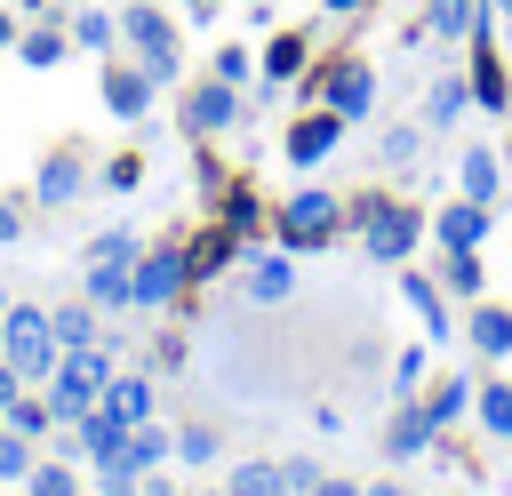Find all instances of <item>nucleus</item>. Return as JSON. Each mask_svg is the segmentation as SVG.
Wrapping results in <instances>:
<instances>
[{"label": "nucleus", "instance_id": "obj_1", "mask_svg": "<svg viewBox=\"0 0 512 496\" xmlns=\"http://www.w3.org/2000/svg\"><path fill=\"white\" fill-rule=\"evenodd\" d=\"M344 224L360 232V256L384 264V272H400V264L432 240V216H424L416 200H400V192H360V200H344Z\"/></svg>", "mask_w": 512, "mask_h": 496}, {"label": "nucleus", "instance_id": "obj_2", "mask_svg": "<svg viewBox=\"0 0 512 496\" xmlns=\"http://www.w3.org/2000/svg\"><path fill=\"white\" fill-rule=\"evenodd\" d=\"M296 96L304 104H328V112H344L352 128L376 112V64L360 56V48H336V56H312L304 64V80H296Z\"/></svg>", "mask_w": 512, "mask_h": 496}, {"label": "nucleus", "instance_id": "obj_3", "mask_svg": "<svg viewBox=\"0 0 512 496\" xmlns=\"http://www.w3.org/2000/svg\"><path fill=\"white\" fill-rule=\"evenodd\" d=\"M120 56H136L160 88H176L184 80V32H176V16L160 0H128L120 8Z\"/></svg>", "mask_w": 512, "mask_h": 496}, {"label": "nucleus", "instance_id": "obj_4", "mask_svg": "<svg viewBox=\"0 0 512 496\" xmlns=\"http://www.w3.org/2000/svg\"><path fill=\"white\" fill-rule=\"evenodd\" d=\"M336 240H344V200H336V192L296 184V192L272 208V248H288V256H320V248H336Z\"/></svg>", "mask_w": 512, "mask_h": 496}, {"label": "nucleus", "instance_id": "obj_5", "mask_svg": "<svg viewBox=\"0 0 512 496\" xmlns=\"http://www.w3.org/2000/svg\"><path fill=\"white\" fill-rule=\"evenodd\" d=\"M0 360H8L24 384H48V376H56L64 344H56L48 304H8V312H0Z\"/></svg>", "mask_w": 512, "mask_h": 496}, {"label": "nucleus", "instance_id": "obj_6", "mask_svg": "<svg viewBox=\"0 0 512 496\" xmlns=\"http://www.w3.org/2000/svg\"><path fill=\"white\" fill-rule=\"evenodd\" d=\"M248 120V88H232V80H216V72H200L184 96H176V128L192 136V144H216V136H232Z\"/></svg>", "mask_w": 512, "mask_h": 496}, {"label": "nucleus", "instance_id": "obj_7", "mask_svg": "<svg viewBox=\"0 0 512 496\" xmlns=\"http://www.w3.org/2000/svg\"><path fill=\"white\" fill-rule=\"evenodd\" d=\"M192 296V264H184V240H144L136 272H128V312H168Z\"/></svg>", "mask_w": 512, "mask_h": 496}, {"label": "nucleus", "instance_id": "obj_8", "mask_svg": "<svg viewBox=\"0 0 512 496\" xmlns=\"http://www.w3.org/2000/svg\"><path fill=\"white\" fill-rule=\"evenodd\" d=\"M104 384H112V352H104V344H88V352H64V360H56V376H48L40 392H48L56 424H80V416L104 400Z\"/></svg>", "mask_w": 512, "mask_h": 496}, {"label": "nucleus", "instance_id": "obj_9", "mask_svg": "<svg viewBox=\"0 0 512 496\" xmlns=\"http://www.w3.org/2000/svg\"><path fill=\"white\" fill-rule=\"evenodd\" d=\"M88 184H96V160H88V144H72V136H64V144H48V152H40V168H32V184H24V200H32V208H72Z\"/></svg>", "mask_w": 512, "mask_h": 496}, {"label": "nucleus", "instance_id": "obj_10", "mask_svg": "<svg viewBox=\"0 0 512 496\" xmlns=\"http://www.w3.org/2000/svg\"><path fill=\"white\" fill-rule=\"evenodd\" d=\"M96 96H104V112H112V120H128V128H136V120H152L160 80H152L136 56H104V64H96Z\"/></svg>", "mask_w": 512, "mask_h": 496}, {"label": "nucleus", "instance_id": "obj_11", "mask_svg": "<svg viewBox=\"0 0 512 496\" xmlns=\"http://www.w3.org/2000/svg\"><path fill=\"white\" fill-rule=\"evenodd\" d=\"M464 48H472V64H464L472 104H480V112H496V120H512V72H504V56H496V16H480V32H472Z\"/></svg>", "mask_w": 512, "mask_h": 496}, {"label": "nucleus", "instance_id": "obj_12", "mask_svg": "<svg viewBox=\"0 0 512 496\" xmlns=\"http://www.w3.org/2000/svg\"><path fill=\"white\" fill-rule=\"evenodd\" d=\"M344 136H352V120H344V112H328V104H304V112L288 120L280 152H288V168H320V160H328Z\"/></svg>", "mask_w": 512, "mask_h": 496}, {"label": "nucleus", "instance_id": "obj_13", "mask_svg": "<svg viewBox=\"0 0 512 496\" xmlns=\"http://www.w3.org/2000/svg\"><path fill=\"white\" fill-rule=\"evenodd\" d=\"M448 432L424 416V400H392V416H384V432H376V448H384V464H416V456H432Z\"/></svg>", "mask_w": 512, "mask_h": 496}, {"label": "nucleus", "instance_id": "obj_14", "mask_svg": "<svg viewBox=\"0 0 512 496\" xmlns=\"http://www.w3.org/2000/svg\"><path fill=\"white\" fill-rule=\"evenodd\" d=\"M304 64H312V32H304V24H288V32H272V40L256 48V88H264V96H280V88H296V80H304Z\"/></svg>", "mask_w": 512, "mask_h": 496}, {"label": "nucleus", "instance_id": "obj_15", "mask_svg": "<svg viewBox=\"0 0 512 496\" xmlns=\"http://www.w3.org/2000/svg\"><path fill=\"white\" fill-rule=\"evenodd\" d=\"M240 288H248V304L280 312V304L296 296V256H288V248H248V256H240Z\"/></svg>", "mask_w": 512, "mask_h": 496}, {"label": "nucleus", "instance_id": "obj_16", "mask_svg": "<svg viewBox=\"0 0 512 496\" xmlns=\"http://www.w3.org/2000/svg\"><path fill=\"white\" fill-rule=\"evenodd\" d=\"M208 200H216V224H232L248 248H256V240H272V208L256 200V184H248V176H224V192H208Z\"/></svg>", "mask_w": 512, "mask_h": 496}, {"label": "nucleus", "instance_id": "obj_17", "mask_svg": "<svg viewBox=\"0 0 512 496\" xmlns=\"http://www.w3.org/2000/svg\"><path fill=\"white\" fill-rule=\"evenodd\" d=\"M64 448L96 472V464H120V448H128V424L120 416H104V408H88L80 424H64Z\"/></svg>", "mask_w": 512, "mask_h": 496}, {"label": "nucleus", "instance_id": "obj_18", "mask_svg": "<svg viewBox=\"0 0 512 496\" xmlns=\"http://www.w3.org/2000/svg\"><path fill=\"white\" fill-rule=\"evenodd\" d=\"M400 296H408V312L424 320V344H448V336H456V320H448V288H440L432 272L400 264Z\"/></svg>", "mask_w": 512, "mask_h": 496}, {"label": "nucleus", "instance_id": "obj_19", "mask_svg": "<svg viewBox=\"0 0 512 496\" xmlns=\"http://www.w3.org/2000/svg\"><path fill=\"white\" fill-rule=\"evenodd\" d=\"M464 344H472V360H512V304L472 296V312H464Z\"/></svg>", "mask_w": 512, "mask_h": 496}, {"label": "nucleus", "instance_id": "obj_20", "mask_svg": "<svg viewBox=\"0 0 512 496\" xmlns=\"http://www.w3.org/2000/svg\"><path fill=\"white\" fill-rule=\"evenodd\" d=\"M64 56H72L64 16H24V32H16V64H24V72H56Z\"/></svg>", "mask_w": 512, "mask_h": 496}, {"label": "nucleus", "instance_id": "obj_21", "mask_svg": "<svg viewBox=\"0 0 512 496\" xmlns=\"http://www.w3.org/2000/svg\"><path fill=\"white\" fill-rule=\"evenodd\" d=\"M240 256H248V240H240L232 224H216V216L200 224V240H184V264H192V288H200V280H216V272H224V264H240Z\"/></svg>", "mask_w": 512, "mask_h": 496}, {"label": "nucleus", "instance_id": "obj_22", "mask_svg": "<svg viewBox=\"0 0 512 496\" xmlns=\"http://www.w3.org/2000/svg\"><path fill=\"white\" fill-rule=\"evenodd\" d=\"M104 416H120L128 432L136 424H152V408H160V392H152V368L136 376V368H112V384H104V400H96Z\"/></svg>", "mask_w": 512, "mask_h": 496}, {"label": "nucleus", "instance_id": "obj_23", "mask_svg": "<svg viewBox=\"0 0 512 496\" xmlns=\"http://www.w3.org/2000/svg\"><path fill=\"white\" fill-rule=\"evenodd\" d=\"M64 32H72V48H80V56H96V64H104V56H120V8L80 0V8L64 16Z\"/></svg>", "mask_w": 512, "mask_h": 496}, {"label": "nucleus", "instance_id": "obj_24", "mask_svg": "<svg viewBox=\"0 0 512 496\" xmlns=\"http://www.w3.org/2000/svg\"><path fill=\"white\" fill-rule=\"evenodd\" d=\"M432 240H440V248H480V240H488V208L464 200V192L440 200V208H432Z\"/></svg>", "mask_w": 512, "mask_h": 496}, {"label": "nucleus", "instance_id": "obj_25", "mask_svg": "<svg viewBox=\"0 0 512 496\" xmlns=\"http://www.w3.org/2000/svg\"><path fill=\"white\" fill-rule=\"evenodd\" d=\"M472 392H480V384H472L464 368H440V376H432V384H424L416 400H424V416H432V424L448 432V424H464V416H472Z\"/></svg>", "mask_w": 512, "mask_h": 496}, {"label": "nucleus", "instance_id": "obj_26", "mask_svg": "<svg viewBox=\"0 0 512 496\" xmlns=\"http://www.w3.org/2000/svg\"><path fill=\"white\" fill-rule=\"evenodd\" d=\"M456 192L480 200V208H496V192H504V160H496L488 144H472V152L456 160Z\"/></svg>", "mask_w": 512, "mask_h": 496}, {"label": "nucleus", "instance_id": "obj_27", "mask_svg": "<svg viewBox=\"0 0 512 496\" xmlns=\"http://www.w3.org/2000/svg\"><path fill=\"white\" fill-rule=\"evenodd\" d=\"M168 456H176V424H160V416H152V424H136V432H128V448H120V464H128V472H144V480H152Z\"/></svg>", "mask_w": 512, "mask_h": 496}, {"label": "nucleus", "instance_id": "obj_28", "mask_svg": "<svg viewBox=\"0 0 512 496\" xmlns=\"http://www.w3.org/2000/svg\"><path fill=\"white\" fill-rule=\"evenodd\" d=\"M472 112V80L464 72H440L432 88H424V128H456Z\"/></svg>", "mask_w": 512, "mask_h": 496}, {"label": "nucleus", "instance_id": "obj_29", "mask_svg": "<svg viewBox=\"0 0 512 496\" xmlns=\"http://www.w3.org/2000/svg\"><path fill=\"white\" fill-rule=\"evenodd\" d=\"M472 424H480L488 440H512V376H480V392H472Z\"/></svg>", "mask_w": 512, "mask_h": 496}, {"label": "nucleus", "instance_id": "obj_30", "mask_svg": "<svg viewBox=\"0 0 512 496\" xmlns=\"http://www.w3.org/2000/svg\"><path fill=\"white\" fill-rule=\"evenodd\" d=\"M480 0H424V40H472L480 32Z\"/></svg>", "mask_w": 512, "mask_h": 496}, {"label": "nucleus", "instance_id": "obj_31", "mask_svg": "<svg viewBox=\"0 0 512 496\" xmlns=\"http://www.w3.org/2000/svg\"><path fill=\"white\" fill-rule=\"evenodd\" d=\"M224 488L232 496H288V472H280V456H240L224 472Z\"/></svg>", "mask_w": 512, "mask_h": 496}, {"label": "nucleus", "instance_id": "obj_32", "mask_svg": "<svg viewBox=\"0 0 512 496\" xmlns=\"http://www.w3.org/2000/svg\"><path fill=\"white\" fill-rule=\"evenodd\" d=\"M24 496H88V480H80V464H72V456H40V464H32V480H24Z\"/></svg>", "mask_w": 512, "mask_h": 496}, {"label": "nucleus", "instance_id": "obj_33", "mask_svg": "<svg viewBox=\"0 0 512 496\" xmlns=\"http://www.w3.org/2000/svg\"><path fill=\"white\" fill-rule=\"evenodd\" d=\"M144 168H152V160H144V152H136V144H120V152H104V160H96V184H104V192H120V200H128V192H136V184H144Z\"/></svg>", "mask_w": 512, "mask_h": 496}, {"label": "nucleus", "instance_id": "obj_34", "mask_svg": "<svg viewBox=\"0 0 512 496\" xmlns=\"http://www.w3.org/2000/svg\"><path fill=\"white\" fill-rule=\"evenodd\" d=\"M440 288H448V296H480V288H488L480 248H440Z\"/></svg>", "mask_w": 512, "mask_h": 496}, {"label": "nucleus", "instance_id": "obj_35", "mask_svg": "<svg viewBox=\"0 0 512 496\" xmlns=\"http://www.w3.org/2000/svg\"><path fill=\"white\" fill-rule=\"evenodd\" d=\"M432 384V344H400L392 352V400H416Z\"/></svg>", "mask_w": 512, "mask_h": 496}, {"label": "nucleus", "instance_id": "obj_36", "mask_svg": "<svg viewBox=\"0 0 512 496\" xmlns=\"http://www.w3.org/2000/svg\"><path fill=\"white\" fill-rule=\"evenodd\" d=\"M216 456H224V424H200V416H192V424H176V464H192V472H200V464H216Z\"/></svg>", "mask_w": 512, "mask_h": 496}, {"label": "nucleus", "instance_id": "obj_37", "mask_svg": "<svg viewBox=\"0 0 512 496\" xmlns=\"http://www.w3.org/2000/svg\"><path fill=\"white\" fill-rule=\"evenodd\" d=\"M128 272L136 264H88V304L96 312H128Z\"/></svg>", "mask_w": 512, "mask_h": 496}, {"label": "nucleus", "instance_id": "obj_38", "mask_svg": "<svg viewBox=\"0 0 512 496\" xmlns=\"http://www.w3.org/2000/svg\"><path fill=\"white\" fill-rule=\"evenodd\" d=\"M48 320H56V344H64V352H88V344H96V304H88V296H80V304H56Z\"/></svg>", "mask_w": 512, "mask_h": 496}, {"label": "nucleus", "instance_id": "obj_39", "mask_svg": "<svg viewBox=\"0 0 512 496\" xmlns=\"http://www.w3.org/2000/svg\"><path fill=\"white\" fill-rule=\"evenodd\" d=\"M32 448H40V440H24L16 424H0V480H8V488H24V480H32V464H40Z\"/></svg>", "mask_w": 512, "mask_h": 496}, {"label": "nucleus", "instance_id": "obj_40", "mask_svg": "<svg viewBox=\"0 0 512 496\" xmlns=\"http://www.w3.org/2000/svg\"><path fill=\"white\" fill-rule=\"evenodd\" d=\"M416 152H424V120H392V128H384V144H376V160H384V168H408Z\"/></svg>", "mask_w": 512, "mask_h": 496}, {"label": "nucleus", "instance_id": "obj_41", "mask_svg": "<svg viewBox=\"0 0 512 496\" xmlns=\"http://www.w3.org/2000/svg\"><path fill=\"white\" fill-rule=\"evenodd\" d=\"M144 256V240L128 232V224H104L96 240H88V264H136Z\"/></svg>", "mask_w": 512, "mask_h": 496}, {"label": "nucleus", "instance_id": "obj_42", "mask_svg": "<svg viewBox=\"0 0 512 496\" xmlns=\"http://www.w3.org/2000/svg\"><path fill=\"white\" fill-rule=\"evenodd\" d=\"M208 72H216V80H232V88H248V80H256V48H240V40H224V48L208 56Z\"/></svg>", "mask_w": 512, "mask_h": 496}, {"label": "nucleus", "instance_id": "obj_43", "mask_svg": "<svg viewBox=\"0 0 512 496\" xmlns=\"http://www.w3.org/2000/svg\"><path fill=\"white\" fill-rule=\"evenodd\" d=\"M144 360H152V376H176V368H184V328H160Z\"/></svg>", "mask_w": 512, "mask_h": 496}, {"label": "nucleus", "instance_id": "obj_44", "mask_svg": "<svg viewBox=\"0 0 512 496\" xmlns=\"http://www.w3.org/2000/svg\"><path fill=\"white\" fill-rule=\"evenodd\" d=\"M280 472H288V496H312L328 472H320V456H280Z\"/></svg>", "mask_w": 512, "mask_h": 496}, {"label": "nucleus", "instance_id": "obj_45", "mask_svg": "<svg viewBox=\"0 0 512 496\" xmlns=\"http://www.w3.org/2000/svg\"><path fill=\"white\" fill-rule=\"evenodd\" d=\"M24 208H32V200H0V248L24 240Z\"/></svg>", "mask_w": 512, "mask_h": 496}, {"label": "nucleus", "instance_id": "obj_46", "mask_svg": "<svg viewBox=\"0 0 512 496\" xmlns=\"http://www.w3.org/2000/svg\"><path fill=\"white\" fill-rule=\"evenodd\" d=\"M312 432H320V440H336V432H352V424H344V408H336V400H320V408H312Z\"/></svg>", "mask_w": 512, "mask_h": 496}, {"label": "nucleus", "instance_id": "obj_47", "mask_svg": "<svg viewBox=\"0 0 512 496\" xmlns=\"http://www.w3.org/2000/svg\"><path fill=\"white\" fill-rule=\"evenodd\" d=\"M16 32H24V16H16V8H0V56H16Z\"/></svg>", "mask_w": 512, "mask_h": 496}, {"label": "nucleus", "instance_id": "obj_48", "mask_svg": "<svg viewBox=\"0 0 512 496\" xmlns=\"http://www.w3.org/2000/svg\"><path fill=\"white\" fill-rule=\"evenodd\" d=\"M312 496H368V488H360V480H336V472H328V480H320Z\"/></svg>", "mask_w": 512, "mask_h": 496}, {"label": "nucleus", "instance_id": "obj_49", "mask_svg": "<svg viewBox=\"0 0 512 496\" xmlns=\"http://www.w3.org/2000/svg\"><path fill=\"white\" fill-rule=\"evenodd\" d=\"M16 392H24V376H16V368H8V360H0V408H8V400H16Z\"/></svg>", "mask_w": 512, "mask_h": 496}, {"label": "nucleus", "instance_id": "obj_50", "mask_svg": "<svg viewBox=\"0 0 512 496\" xmlns=\"http://www.w3.org/2000/svg\"><path fill=\"white\" fill-rule=\"evenodd\" d=\"M368 0H320V16H360Z\"/></svg>", "mask_w": 512, "mask_h": 496}, {"label": "nucleus", "instance_id": "obj_51", "mask_svg": "<svg viewBox=\"0 0 512 496\" xmlns=\"http://www.w3.org/2000/svg\"><path fill=\"white\" fill-rule=\"evenodd\" d=\"M144 496H192V488H176V480H160V472H152V480H144Z\"/></svg>", "mask_w": 512, "mask_h": 496}, {"label": "nucleus", "instance_id": "obj_52", "mask_svg": "<svg viewBox=\"0 0 512 496\" xmlns=\"http://www.w3.org/2000/svg\"><path fill=\"white\" fill-rule=\"evenodd\" d=\"M176 8H184V16H216L224 0H176Z\"/></svg>", "mask_w": 512, "mask_h": 496}, {"label": "nucleus", "instance_id": "obj_53", "mask_svg": "<svg viewBox=\"0 0 512 496\" xmlns=\"http://www.w3.org/2000/svg\"><path fill=\"white\" fill-rule=\"evenodd\" d=\"M48 8H56V0H16V16H48Z\"/></svg>", "mask_w": 512, "mask_h": 496}, {"label": "nucleus", "instance_id": "obj_54", "mask_svg": "<svg viewBox=\"0 0 512 496\" xmlns=\"http://www.w3.org/2000/svg\"><path fill=\"white\" fill-rule=\"evenodd\" d=\"M480 8H488V16H496V24H512V0H480Z\"/></svg>", "mask_w": 512, "mask_h": 496}, {"label": "nucleus", "instance_id": "obj_55", "mask_svg": "<svg viewBox=\"0 0 512 496\" xmlns=\"http://www.w3.org/2000/svg\"><path fill=\"white\" fill-rule=\"evenodd\" d=\"M368 496H408V488H400V480H376V488H368Z\"/></svg>", "mask_w": 512, "mask_h": 496}, {"label": "nucleus", "instance_id": "obj_56", "mask_svg": "<svg viewBox=\"0 0 512 496\" xmlns=\"http://www.w3.org/2000/svg\"><path fill=\"white\" fill-rule=\"evenodd\" d=\"M192 496H232V488H192Z\"/></svg>", "mask_w": 512, "mask_h": 496}, {"label": "nucleus", "instance_id": "obj_57", "mask_svg": "<svg viewBox=\"0 0 512 496\" xmlns=\"http://www.w3.org/2000/svg\"><path fill=\"white\" fill-rule=\"evenodd\" d=\"M0 312H8V296H0Z\"/></svg>", "mask_w": 512, "mask_h": 496}, {"label": "nucleus", "instance_id": "obj_58", "mask_svg": "<svg viewBox=\"0 0 512 496\" xmlns=\"http://www.w3.org/2000/svg\"><path fill=\"white\" fill-rule=\"evenodd\" d=\"M88 496H96V488H88Z\"/></svg>", "mask_w": 512, "mask_h": 496}, {"label": "nucleus", "instance_id": "obj_59", "mask_svg": "<svg viewBox=\"0 0 512 496\" xmlns=\"http://www.w3.org/2000/svg\"><path fill=\"white\" fill-rule=\"evenodd\" d=\"M0 488H8V480H0Z\"/></svg>", "mask_w": 512, "mask_h": 496}]
</instances>
